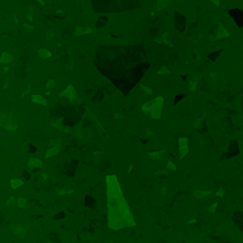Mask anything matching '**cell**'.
Listing matches in <instances>:
<instances>
[{
	"mask_svg": "<svg viewBox=\"0 0 243 243\" xmlns=\"http://www.w3.org/2000/svg\"><path fill=\"white\" fill-rule=\"evenodd\" d=\"M94 64L122 94H128L149 68L141 44L98 47Z\"/></svg>",
	"mask_w": 243,
	"mask_h": 243,
	"instance_id": "1",
	"label": "cell"
},
{
	"mask_svg": "<svg viewBox=\"0 0 243 243\" xmlns=\"http://www.w3.org/2000/svg\"><path fill=\"white\" fill-rule=\"evenodd\" d=\"M96 13H122L141 7L142 0H91Z\"/></svg>",
	"mask_w": 243,
	"mask_h": 243,
	"instance_id": "2",
	"label": "cell"
},
{
	"mask_svg": "<svg viewBox=\"0 0 243 243\" xmlns=\"http://www.w3.org/2000/svg\"><path fill=\"white\" fill-rule=\"evenodd\" d=\"M163 107V98L162 97H157L152 101H148L142 105V111L145 114L151 115L152 118H159L161 117V111Z\"/></svg>",
	"mask_w": 243,
	"mask_h": 243,
	"instance_id": "3",
	"label": "cell"
},
{
	"mask_svg": "<svg viewBox=\"0 0 243 243\" xmlns=\"http://www.w3.org/2000/svg\"><path fill=\"white\" fill-rule=\"evenodd\" d=\"M228 36H229L228 30L225 28V26L223 24H220L219 26V28H218V36H216V39H223V37H228Z\"/></svg>",
	"mask_w": 243,
	"mask_h": 243,
	"instance_id": "4",
	"label": "cell"
},
{
	"mask_svg": "<svg viewBox=\"0 0 243 243\" xmlns=\"http://www.w3.org/2000/svg\"><path fill=\"white\" fill-rule=\"evenodd\" d=\"M158 9L162 10V9H166L168 6H171L172 4V0H158Z\"/></svg>",
	"mask_w": 243,
	"mask_h": 243,
	"instance_id": "5",
	"label": "cell"
},
{
	"mask_svg": "<svg viewBox=\"0 0 243 243\" xmlns=\"http://www.w3.org/2000/svg\"><path fill=\"white\" fill-rule=\"evenodd\" d=\"M12 60H13V57L9 54V53H3V54H2V59H0V61H2V63H4V61L10 63Z\"/></svg>",
	"mask_w": 243,
	"mask_h": 243,
	"instance_id": "6",
	"label": "cell"
},
{
	"mask_svg": "<svg viewBox=\"0 0 243 243\" xmlns=\"http://www.w3.org/2000/svg\"><path fill=\"white\" fill-rule=\"evenodd\" d=\"M39 55H40L41 59H47V57H50V55H51V53L47 51L46 49H40V50H39Z\"/></svg>",
	"mask_w": 243,
	"mask_h": 243,
	"instance_id": "7",
	"label": "cell"
},
{
	"mask_svg": "<svg viewBox=\"0 0 243 243\" xmlns=\"http://www.w3.org/2000/svg\"><path fill=\"white\" fill-rule=\"evenodd\" d=\"M33 101L40 105H46V101H44V98L41 96H33Z\"/></svg>",
	"mask_w": 243,
	"mask_h": 243,
	"instance_id": "8",
	"label": "cell"
},
{
	"mask_svg": "<svg viewBox=\"0 0 243 243\" xmlns=\"http://www.w3.org/2000/svg\"><path fill=\"white\" fill-rule=\"evenodd\" d=\"M53 87H54V81H53V80H50L49 83H47V90L53 88Z\"/></svg>",
	"mask_w": 243,
	"mask_h": 243,
	"instance_id": "9",
	"label": "cell"
},
{
	"mask_svg": "<svg viewBox=\"0 0 243 243\" xmlns=\"http://www.w3.org/2000/svg\"><path fill=\"white\" fill-rule=\"evenodd\" d=\"M212 2H213V3L216 4V6H218V4H219V0H212Z\"/></svg>",
	"mask_w": 243,
	"mask_h": 243,
	"instance_id": "10",
	"label": "cell"
},
{
	"mask_svg": "<svg viewBox=\"0 0 243 243\" xmlns=\"http://www.w3.org/2000/svg\"><path fill=\"white\" fill-rule=\"evenodd\" d=\"M39 2H41V3H43V0H39Z\"/></svg>",
	"mask_w": 243,
	"mask_h": 243,
	"instance_id": "11",
	"label": "cell"
}]
</instances>
